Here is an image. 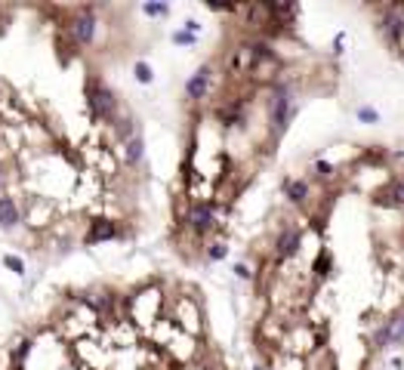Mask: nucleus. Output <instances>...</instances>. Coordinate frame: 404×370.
Returning <instances> with one entry per match:
<instances>
[{"instance_id":"nucleus-1","label":"nucleus","mask_w":404,"mask_h":370,"mask_svg":"<svg viewBox=\"0 0 404 370\" xmlns=\"http://www.w3.org/2000/svg\"><path fill=\"white\" fill-rule=\"evenodd\" d=\"M90 102H93L96 114H102V117H111V114H114V96H111L108 87L90 84Z\"/></svg>"},{"instance_id":"nucleus-2","label":"nucleus","mask_w":404,"mask_h":370,"mask_svg":"<svg viewBox=\"0 0 404 370\" xmlns=\"http://www.w3.org/2000/svg\"><path fill=\"white\" fill-rule=\"evenodd\" d=\"M71 34H74V40H78V43H90V40H93V34H96V19H93L90 10H84L78 19H74Z\"/></svg>"},{"instance_id":"nucleus-3","label":"nucleus","mask_w":404,"mask_h":370,"mask_svg":"<svg viewBox=\"0 0 404 370\" xmlns=\"http://www.w3.org/2000/svg\"><path fill=\"white\" fill-rule=\"evenodd\" d=\"M188 222H191L194 232H207V229L213 226V207H210V204H197V207H191Z\"/></svg>"},{"instance_id":"nucleus-4","label":"nucleus","mask_w":404,"mask_h":370,"mask_svg":"<svg viewBox=\"0 0 404 370\" xmlns=\"http://www.w3.org/2000/svg\"><path fill=\"white\" fill-rule=\"evenodd\" d=\"M376 342H380V345H386V342H404V318H401V315H398V318H392V321H389V327H383V330H380Z\"/></svg>"},{"instance_id":"nucleus-5","label":"nucleus","mask_w":404,"mask_h":370,"mask_svg":"<svg viewBox=\"0 0 404 370\" xmlns=\"http://www.w3.org/2000/svg\"><path fill=\"white\" fill-rule=\"evenodd\" d=\"M207 81H210V68H200L194 78L185 84V93H188V99H200L207 93Z\"/></svg>"},{"instance_id":"nucleus-6","label":"nucleus","mask_w":404,"mask_h":370,"mask_svg":"<svg viewBox=\"0 0 404 370\" xmlns=\"http://www.w3.org/2000/svg\"><path fill=\"white\" fill-rule=\"evenodd\" d=\"M275 127L278 130H284L287 127V117H290V96L287 93H278V99H275Z\"/></svg>"},{"instance_id":"nucleus-7","label":"nucleus","mask_w":404,"mask_h":370,"mask_svg":"<svg viewBox=\"0 0 404 370\" xmlns=\"http://www.w3.org/2000/svg\"><path fill=\"white\" fill-rule=\"evenodd\" d=\"M114 235H117L114 222H105V219H99V222H93V229H90V235H87V244H96V241H108V238H114Z\"/></svg>"},{"instance_id":"nucleus-8","label":"nucleus","mask_w":404,"mask_h":370,"mask_svg":"<svg viewBox=\"0 0 404 370\" xmlns=\"http://www.w3.org/2000/svg\"><path fill=\"white\" fill-rule=\"evenodd\" d=\"M19 222V207L13 197H0V226L4 229H13Z\"/></svg>"},{"instance_id":"nucleus-9","label":"nucleus","mask_w":404,"mask_h":370,"mask_svg":"<svg viewBox=\"0 0 404 370\" xmlns=\"http://www.w3.org/2000/svg\"><path fill=\"white\" fill-rule=\"evenodd\" d=\"M380 204H386V207H404V185L401 182H395V185H389L380 197H376Z\"/></svg>"},{"instance_id":"nucleus-10","label":"nucleus","mask_w":404,"mask_h":370,"mask_svg":"<svg viewBox=\"0 0 404 370\" xmlns=\"http://www.w3.org/2000/svg\"><path fill=\"white\" fill-rule=\"evenodd\" d=\"M296 250H299V232L290 229V232L281 235V241H278V253H281V256H293Z\"/></svg>"},{"instance_id":"nucleus-11","label":"nucleus","mask_w":404,"mask_h":370,"mask_svg":"<svg viewBox=\"0 0 404 370\" xmlns=\"http://www.w3.org/2000/svg\"><path fill=\"white\" fill-rule=\"evenodd\" d=\"M383 28H386V34H389L392 40H398V37H401V31H404V19H401V16H395V13H389V16H386V22H383Z\"/></svg>"},{"instance_id":"nucleus-12","label":"nucleus","mask_w":404,"mask_h":370,"mask_svg":"<svg viewBox=\"0 0 404 370\" xmlns=\"http://www.w3.org/2000/svg\"><path fill=\"white\" fill-rule=\"evenodd\" d=\"M142 148H145V145H142V139H139V136H133V139L127 142V164H139V161H142Z\"/></svg>"},{"instance_id":"nucleus-13","label":"nucleus","mask_w":404,"mask_h":370,"mask_svg":"<svg viewBox=\"0 0 404 370\" xmlns=\"http://www.w3.org/2000/svg\"><path fill=\"white\" fill-rule=\"evenodd\" d=\"M306 194H309V185L302 182V179H299V182H290V185H287V197H290V201H296V204H299V201H302Z\"/></svg>"},{"instance_id":"nucleus-14","label":"nucleus","mask_w":404,"mask_h":370,"mask_svg":"<svg viewBox=\"0 0 404 370\" xmlns=\"http://www.w3.org/2000/svg\"><path fill=\"white\" fill-rule=\"evenodd\" d=\"M358 120H364V123H376V120H380V111L370 108V105H361V108H358Z\"/></svg>"},{"instance_id":"nucleus-15","label":"nucleus","mask_w":404,"mask_h":370,"mask_svg":"<svg viewBox=\"0 0 404 370\" xmlns=\"http://www.w3.org/2000/svg\"><path fill=\"white\" fill-rule=\"evenodd\" d=\"M133 71H136V81H139V84H151V78H155V74H151V68H148L145 62H136Z\"/></svg>"},{"instance_id":"nucleus-16","label":"nucleus","mask_w":404,"mask_h":370,"mask_svg":"<svg viewBox=\"0 0 404 370\" xmlns=\"http://www.w3.org/2000/svg\"><path fill=\"white\" fill-rule=\"evenodd\" d=\"M4 265H7V268H13L16 275H22V271H25V262H22L19 256H13V253H7V256H4Z\"/></svg>"},{"instance_id":"nucleus-17","label":"nucleus","mask_w":404,"mask_h":370,"mask_svg":"<svg viewBox=\"0 0 404 370\" xmlns=\"http://www.w3.org/2000/svg\"><path fill=\"white\" fill-rule=\"evenodd\" d=\"M142 10H145V16H167V13H170L167 4H145Z\"/></svg>"},{"instance_id":"nucleus-18","label":"nucleus","mask_w":404,"mask_h":370,"mask_svg":"<svg viewBox=\"0 0 404 370\" xmlns=\"http://www.w3.org/2000/svg\"><path fill=\"white\" fill-rule=\"evenodd\" d=\"M225 253H229V247H225V244H213V247H210V250H207V256H210L213 262H219V259H225Z\"/></svg>"},{"instance_id":"nucleus-19","label":"nucleus","mask_w":404,"mask_h":370,"mask_svg":"<svg viewBox=\"0 0 404 370\" xmlns=\"http://www.w3.org/2000/svg\"><path fill=\"white\" fill-rule=\"evenodd\" d=\"M173 40H176V43H194V34H188V31H176Z\"/></svg>"},{"instance_id":"nucleus-20","label":"nucleus","mask_w":404,"mask_h":370,"mask_svg":"<svg viewBox=\"0 0 404 370\" xmlns=\"http://www.w3.org/2000/svg\"><path fill=\"white\" fill-rule=\"evenodd\" d=\"M315 170H318V176H330V173H333V167L327 164V161H318V164H315Z\"/></svg>"},{"instance_id":"nucleus-21","label":"nucleus","mask_w":404,"mask_h":370,"mask_svg":"<svg viewBox=\"0 0 404 370\" xmlns=\"http://www.w3.org/2000/svg\"><path fill=\"white\" fill-rule=\"evenodd\" d=\"M235 271H238V278H250V268L247 265H235Z\"/></svg>"}]
</instances>
